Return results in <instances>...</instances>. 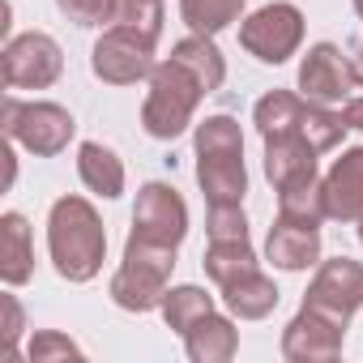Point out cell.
<instances>
[{
	"mask_svg": "<svg viewBox=\"0 0 363 363\" xmlns=\"http://www.w3.org/2000/svg\"><path fill=\"white\" fill-rule=\"evenodd\" d=\"M48 252L65 282H90L107 261V231L86 197H60L48 214Z\"/></svg>",
	"mask_w": 363,
	"mask_h": 363,
	"instance_id": "cell-1",
	"label": "cell"
},
{
	"mask_svg": "<svg viewBox=\"0 0 363 363\" xmlns=\"http://www.w3.org/2000/svg\"><path fill=\"white\" fill-rule=\"evenodd\" d=\"M197 184L210 206H240L248 193L244 133L231 116H210L197 124Z\"/></svg>",
	"mask_w": 363,
	"mask_h": 363,
	"instance_id": "cell-2",
	"label": "cell"
},
{
	"mask_svg": "<svg viewBox=\"0 0 363 363\" xmlns=\"http://www.w3.org/2000/svg\"><path fill=\"white\" fill-rule=\"evenodd\" d=\"M206 99V86L179 65V60H162L150 73V90L141 103V128L158 141H175L197 116V103Z\"/></svg>",
	"mask_w": 363,
	"mask_h": 363,
	"instance_id": "cell-3",
	"label": "cell"
},
{
	"mask_svg": "<svg viewBox=\"0 0 363 363\" xmlns=\"http://www.w3.org/2000/svg\"><path fill=\"white\" fill-rule=\"evenodd\" d=\"M171 269H175V248L145 244V240L128 235L124 261L111 274V299H116V308H124V312H154V308H162V299L171 291L167 286Z\"/></svg>",
	"mask_w": 363,
	"mask_h": 363,
	"instance_id": "cell-4",
	"label": "cell"
},
{
	"mask_svg": "<svg viewBox=\"0 0 363 363\" xmlns=\"http://www.w3.org/2000/svg\"><path fill=\"white\" fill-rule=\"evenodd\" d=\"M77 133V120L69 116V107L60 103H18L5 99V137L22 141L30 154L39 158H56L60 150H69Z\"/></svg>",
	"mask_w": 363,
	"mask_h": 363,
	"instance_id": "cell-5",
	"label": "cell"
},
{
	"mask_svg": "<svg viewBox=\"0 0 363 363\" xmlns=\"http://www.w3.org/2000/svg\"><path fill=\"white\" fill-rule=\"evenodd\" d=\"M299 43H303V13L291 0H274V5H265L240 22V48L248 56H257L261 65L291 60L299 52Z\"/></svg>",
	"mask_w": 363,
	"mask_h": 363,
	"instance_id": "cell-6",
	"label": "cell"
},
{
	"mask_svg": "<svg viewBox=\"0 0 363 363\" xmlns=\"http://www.w3.org/2000/svg\"><path fill=\"white\" fill-rule=\"evenodd\" d=\"M5 69V86L9 90H48L56 86V77L65 73V52L52 35L30 30V35H13L0 56Z\"/></svg>",
	"mask_w": 363,
	"mask_h": 363,
	"instance_id": "cell-7",
	"label": "cell"
},
{
	"mask_svg": "<svg viewBox=\"0 0 363 363\" xmlns=\"http://www.w3.org/2000/svg\"><path fill=\"white\" fill-rule=\"evenodd\" d=\"M128 235H137L145 244L179 248V244H184V235H189V206H184V197H179L171 184H158V179L141 184L137 206H133V231Z\"/></svg>",
	"mask_w": 363,
	"mask_h": 363,
	"instance_id": "cell-8",
	"label": "cell"
},
{
	"mask_svg": "<svg viewBox=\"0 0 363 363\" xmlns=\"http://www.w3.org/2000/svg\"><path fill=\"white\" fill-rule=\"evenodd\" d=\"M303 308H316L325 312L329 320L337 325H350V316L363 308V265L350 261V257H333L316 269L308 295H303Z\"/></svg>",
	"mask_w": 363,
	"mask_h": 363,
	"instance_id": "cell-9",
	"label": "cell"
},
{
	"mask_svg": "<svg viewBox=\"0 0 363 363\" xmlns=\"http://www.w3.org/2000/svg\"><path fill=\"white\" fill-rule=\"evenodd\" d=\"M90 69L107 86H133V82L154 73V48L124 26H107L90 52Z\"/></svg>",
	"mask_w": 363,
	"mask_h": 363,
	"instance_id": "cell-10",
	"label": "cell"
},
{
	"mask_svg": "<svg viewBox=\"0 0 363 363\" xmlns=\"http://www.w3.org/2000/svg\"><path fill=\"white\" fill-rule=\"evenodd\" d=\"M354 86H359V69L342 56V48H333V43L308 48V56L299 65L303 99H312V103H342V99H350Z\"/></svg>",
	"mask_w": 363,
	"mask_h": 363,
	"instance_id": "cell-11",
	"label": "cell"
},
{
	"mask_svg": "<svg viewBox=\"0 0 363 363\" xmlns=\"http://www.w3.org/2000/svg\"><path fill=\"white\" fill-rule=\"evenodd\" d=\"M342 337H346V325L329 320L316 308H299L295 320L282 329V354L291 363H333L342 354Z\"/></svg>",
	"mask_w": 363,
	"mask_h": 363,
	"instance_id": "cell-12",
	"label": "cell"
},
{
	"mask_svg": "<svg viewBox=\"0 0 363 363\" xmlns=\"http://www.w3.org/2000/svg\"><path fill=\"white\" fill-rule=\"evenodd\" d=\"M265 261L278 269H308L320 261V223H303V218H286L278 214L265 240Z\"/></svg>",
	"mask_w": 363,
	"mask_h": 363,
	"instance_id": "cell-13",
	"label": "cell"
},
{
	"mask_svg": "<svg viewBox=\"0 0 363 363\" xmlns=\"http://www.w3.org/2000/svg\"><path fill=\"white\" fill-rule=\"evenodd\" d=\"M265 175L274 189H291L303 179H316V145L291 128V133H269L265 137Z\"/></svg>",
	"mask_w": 363,
	"mask_h": 363,
	"instance_id": "cell-14",
	"label": "cell"
},
{
	"mask_svg": "<svg viewBox=\"0 0 363 363\" xmlns=\"http://www.w3.org/2000/svg\"><path fill=\"white\" fill-rule=\"evenodd\" d=\"M320 189H325V214L333 223H359V214H363V145L346 150L329 167Z\"/></svg>",
	"mask_w": 363,
	"mask_h": 363,
	"instance_id": "cell-15",
	"label": "cell"
},
{
	"mask_svg": "<svg viewBox=\"0 0 363 363\" xmlns=\"http://www.w3.org/2000/svg\"><path fill=\"white\" fill-rule=\"evenodd\" d=\"M35 274V244H30V223L22 214L0 218V278L5 286H22Z\"/></svg>",
	"mask_w": 363,
	"mask_h": 363,
	"instance_id": "cell-16",
	"label": "cell"
},
{
	"mask_svg": "<svg viewBox=\"0 0 363 363\" xmlns=\"http://www.w3.org/2000/svg\"><path fill=\"white\" fill-rule=\"evenodd\" d=\"M184 350H189L193 363H227V359H235V350H240V329H235L227 316L210 312V316H201V320L184 333Z\"/></svg>",
	"mask_w": 363,
	"mask_h": 363,
	"instance_id": "cell-17",
	"label": "cell"
},
{
	"mask_svg": "<svg viewBox=\"0 0 363 363\" xmlns=\"http://www.w3.org/2000/svg\"><path fill=\"white\" fill-rule=\"evenodd\" d=\"M77 175H82V184L90 193H99L107 201H116L124 193V162L103 141H82V150H77Z\"/></svg>",
	"mask_w": 363,
	"mask_h": 363,
	"instance_id": "cell-18",
	"label": "cell"
},
{
	"mask_svg": "<svg viewBox=\"0 0 363 363\" xmlns=\"http://www.w3.org/2000/svg\"><path fill=\"white\" fill-rule=\"evenodd\" d=\"M223 303L240 320H265L278 308V286H274V278H265L261 269H252V274L235 278L231 286H223Z\"/></svg>",
	"mask_w": 363,
	"mask_h": 363,
	"instance_id": "cell-19",
	"label": "cell"
},
{
	"mask_svg": "<svg viewBox=\"0 0 363 363\" xmlns=\"http://www.w3.org/2000/svg\"><path fill=\"white\" fill-rule=\"evenodd\" d=\"M171 60H179L201 86H206V94H214L223 82H227V60H223V52L214 48V39H206V35H189V39H179L175 48H171Z\"/></svg>",
	"mask_w": 363,
	"mask_h": 363,
	"instance_id": "cell-20",
	"label": "cell"
},
{
	"mask_svg": "<svg viewBox=\"0 0 363 363\" xmlns=\"http://www.w3.org/2000/svg\"><path fill=\"white\" fill-rule=\"evenodd\" d=\"M201 265H206V274H210V282H214L218 291H223V286H231L235 278H244V274L261 269V265H257V252H252V244H248V240H235V244H218V240H210V248H206Z\"/></svg>",
	"mask_w": 363,
	"mask_h": 363,
	"instance_id": "cell-21",
	"label": "cell"
},
{
	"mask_svg": "<svg viewBox=\"0 0 363 363\" xmlns=\"http://www.w3.org/2000/svg\"><path fill=\"white\" fill-rule=\"evenodd\" d=\"M303 107H308V99H303V94L269 90V94L252 107V124L261 128V137H269V133H291V128H299Z\"/></svg>",
	"mask_w": 363,
	"mask_h": 363,
	"instance_id": "cell-22",
	"label": "cell"
},
{
	"mask_svg": "<svg viewBox=\"0 0 363 363\" xmlns=\"http://www.w3.org/2000/svg\"><path fill=\"white\" fill-rule=\"evenodd\" d=\"M248 0H179V18L189 22L193 35L214 39L218 30H227L240 13H244Z\"/></svg>",
	"mask_w": 363,
	"mask_h": 363,
	"instance_id": "cell-23",
	"label": "cell"
},
{
	"mask_svg": "<svg viewBox=\"0 0 363 363\" xmlns=\"http://www.w3.org/2000/svg\"><path fill=\"white\" fill-rule=\"evenodd\" d=\"M158 312H162L167 329H175L179 337H184V333H189L201 316H210V312H214V299H210L201 286H171Z\"/></svg>",
	"mask_w": 363,
	"mask_h": 363,
	"instance_id": "cell-24",
	"label": "cell"
},
{
	"mask_svg": "<svg viewBox=\"0 0 363 363\" xmlns=\"http://www.w3.org/2000/svg\"><path fill=\"white\" fill-rule=\"evenodd\" d=\"M111 26H124L137 39H145L150 48H158V35H162V0H116V22Z\"/></svg>",
	"mask_w": 363,
	"mask_h": 363,
	"instance_id": "cell-25",
	"label": "cell"
},
{
	"mask_svg": "<svg viewBox=\"0 0 363 363\" xmlns=\"http://www.w3.org/2000/svg\"><path fill=\"white\" fill-rule=\"evenodd\" d=\"M278 214H286V218H303V223H320V218H329V214H325V189H320V179H303V184L278 189Z\"/></svg>",
	"mask_w": 363,
	"mask_h": 363,
	"instance_id": "cell-26",
	"label": "cell"
},
{
	"mask_svg": "<svg viewBox=\"0 0 363 363\" xmlns=\"http://www.w3.org/2000/svg\"><path fill=\"white\" fill-rule=\"evenodd\" d=\"M206 231H210V240H218V244H235V240H248V218H244L240 206H210Z\"/></svg>",
	"mask_w": 363,
	"mask_h": 363,
	"instance_id": "cell-27",
	"label": "cell"
},
{
	"mask_svg": "<svg viewBox=\"0 0 363 363\" xmlns=\"http://www.w3.org/2000/svg\"><path fill=\"white\" fill-rule=\"evenodd\" d=\"M26 359H30V363H60V359H82V346H77L73 337L56 333V329H43V333H35V342H30Z\"/></svg>",
	"mask_w": 363,
	"mask_h": 363,
	"instance_id": "cell-28",
	"label": "cell"
},
{
	"mask_svg": "<svg viewBox=\"0 0 363 363\" xmlns=\"http://www.w3.org/2000/svg\"><path fill=\"white\" fill-rule=\"evenodd\" d=\"M56 5L77 26H111L116 22V0H56Z\"/></svg>",
	"mask_w": 363,
	"mask_h": 363,
	"instance_id": "cell-29",
	"label": "cell"
},
{
	"mask_svg": "<svg viewBox=\"0 0 363 363\" xmlns=\"http://www.w3.org/2000/svg\"><path fill=\"white\" fill-rule=\"evenodd\" d=\"M0 308H5V350L18 354V337H22V303H18V295H0Z\"/></svg>",
	"mask_w": 363,
	"mask_h": 363,
	"instance_id": "cell-30",
	"label": "cell"
},
{
	"mask_svg": "<svg viewBox=\"0 0 363 363\" xmlns=\"http://www.w3.org/2000/svg\"><path fill=\"white\" fill-rule=\"evenodd\" d=\"M342 120H346V128H359V133H363V99H346Z\"/></svg>",
	"mask_w": 363,
	"mask_h": 363,
	"instance_id": "cell-31",
	"label": "cell"
},
{
	"mask_svg": "<svg viewBox=\"0 0 363 363\" xmlns=\"http://www.w3.org/2000/svg\"><path fill=\"white\" fill-rule=\"evenodd\" d=\"M354 69H359V86H363V48H359V65Z\"/></svg>",
	"mask_w": 363,
	"mask_h": 363,
	"instance_id": "cell-32",
	"label": "cell"
},
{
	"mask_svg": "<svg viewBox=\"0 0 363 363\" xmlns=\"http://www.w3.org/2000/svg\"><path fill=\"white\" fill-rule=\"evenodd\" d=\"M354 13H359V18H363V0H354Z\"/></svg>",
	"mask_w": 363,
	"mask_h": 363,
	"instance_id": "cell-33",
	"label": "cell"
},
{
	"mask_svg": "<svg viewBox=\"0 0 363 363\" xmlns=\"http://www.w3.org/2000/svg\"><path fill=\"white\" fill-rule=\"evenodd\" d=\"M359 244H363V214H359Z\"/></svg>",
	"mask_w": 363,
	"mask_h": 363,
	"instance_id": "cell-34",
	"label": "cell"
}]
</instances>
